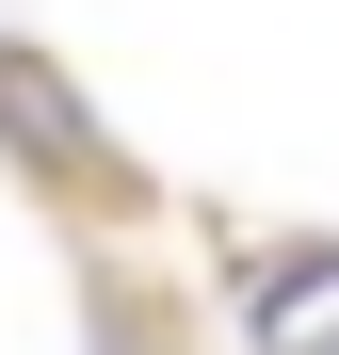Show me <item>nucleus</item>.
Returning <instances> with one entry per match:
<instances>
[{"label":"nucleus","instance_id":"obj_2","mask_svg":"<svg viewBox=\"0 0 339 355\" xmlns=\"http://www.w3.org/2000/svg\"><path fill=\"white\" fill-rule=\"evenodd\" d=\"M307 291H339V243H275V259L243 275V323H291Z\"/></svg>","mask_w":339,"mask_h":355},{"label":"nucleus","instance_id":"obj_3","mask_svg":"<svg viewBox=\"0 0 339 355\" xmlns=\"http://www.w3.org/2000/svg\"><path fill=\"white\" fill-rule=\"evenodd\" d=\"M323 355H339V339H323Z\"/></svg>","mask_w":339,"mask_h":355},{"label":"nucleus","instance_id":"obj_1","mask_svg":"<svg viewBox=\"0 0 339 355\" xmlns=\"http://www.w3.org/2000/svg\"><path fill=\"white\" fill-rule=\"evenodd\" d=\"M0 146L33 162V194H65V210H146V178H130V146L81 113V81L49 65V49H17L0 33Z\"/></svg>","mask_w":339,"mask_h":355}]
</instances>
